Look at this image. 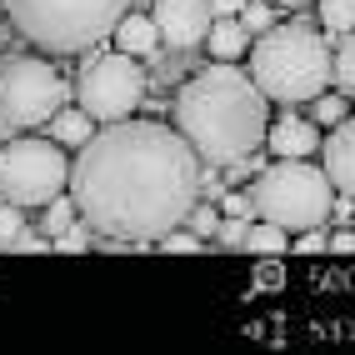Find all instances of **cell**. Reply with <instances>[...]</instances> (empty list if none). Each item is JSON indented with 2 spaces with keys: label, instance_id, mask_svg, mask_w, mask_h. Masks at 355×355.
<instances>
[{
  "label": "cell",
  "instance_id": "1",
  "mask_svg": "<svg viewBox=\"0 0 355 355\" xmlns=\"http://www.w3.org/2000/svg\"><path fill=\"white\" fill-rule=\"evenodd\" d=\"M205 160L160 121H110L70 160V196L101 235L160 245L200 200Z\"/></svg>",
  "mask_w": 355,
  "mask_h": 355
},
{
  "label": "cell",
  "instance_id": "2",
  "mask_svg": "<svg viewBox=\"0 0 355 355\" xmlns=\"http://www.w3.org/2000/svg\"><path fill=\"white\" fill-rule=\"evenodd\" d=\"M175 130L196 146L205 165L250 160L266 146L270 130V101L245 70H235V60H216L200 76H191L175 96Z\"/></svg>",
  "mask_w": 355,
  "mask_h": 355
},
{
  "label": "cell",
  "instance_id": "3",
  "mask_svg": "<svg viewBox=\"0 0 355 355\" xmlns=\"http://www.w3.org/2000/svg\"><path fill=\"white\" fill-rule=\"evenodd\" d=\"M250 80L266 90V101H275V105L315 101L320 90L336 80L330 35L325 31H311L305 20L260 31L255 45H250Z\"/></svg>",
  "mask_w": 355,
  "mask_h": 355
},
{
  "label": "cell",
  "instance_id": "4",
  "mask_svg": "<svg viewBox=\"0 0 355 355\" xmlns=\"http://www.w3.org/2000/svg\"><path fill=\"white\" fill-rule=\"evenodd\" d=\"M10 26L51 55H80L115 35L130 0H0Z\"/></svg>",
  "mask_w": 355,
  "mask_h": 355
},
{
  "label": "cell",
  "instance_id": "5",
  "mask_svg": "<svg viewBox=\"0 0 355 355\" xmlns=\"http://www.w3.org/2000/svg\"><path fill=\"white\" fill-rule=\"evenodd\" d=\"M255 216L275 220L286 230H311L330 220V205H336V185H330L325 165L311 160H275L260 171L255 180Z\"/></svg>",
  "mask_w": 355,
  "mask_h": 355
},
{
  "label": "cell",
  "instance_id": "6",
  "mask_svg": "<svg viewBox=\"0 0 355 355\" xmlns=\"http://www.w3.org/2000/svg\"><path fill=\"white\" fill-rule=\"evenodd\" d=\"M65 191H70V160L60 140H35V135L0 140V196L6 200H15L20 210H35Z\"/></svg>",
  "mask_w": 355,
  "mask_h": 355
},
{
  "label": "cell",
  "instance_id": "7",
  "mask_svg": "<svg viewBox=\"0 0 355 355\" xmlns=\"http://www.w3.org/2000/svg\"><path fill=\"white\" fill-rule=\"evenodd\" d=\"M146 90H150V70L140 65V55H130V51L90 55L80 65V76H76V101L96 115L101 125L130 121V115L146 105Z\"/></svg>",
  "mask_w": 355,
  "mask_h": 355
},
{
  "label": "cell",
  "instance_id": "8",
  "mask_svg": "<svg viewBox=\"0 0 355 355\" xmlns=\"http://www.w3.org/2000/svg\"><path fill=\"white\" fill-rule=\"evenodd\" d=\"M65 101H70V85L51 60H40V55L0 60V115H6L10 130L45 125L55 110H65Z\"/></svg>",
  "mask_w": 355,
  "mask_h": 355
},
{
  "label": "cell",
  "instance_id": "9",
  "mask_svg": "<svg viewBox=\"0 0 355 355\" xmlns=\"http://www.w3.org/2000/svg\"><path fill=\"white\" fill-rule=\"evenodd\" d=\"M150 15H155V26H160V45H171L175 55L205 45L210 26H216V10H210V0H155Z\"/></svg>",
  "mask_w": 355,
  "mask_h": 355
},
{
  "label": "cell",
  "instance_id": "10",
  "mask_svg": "<svg viewBox=\"0 0 355 355\" xmlns=\"http://www.w3.org/2000/svg\"><path fill=\"white\" fill-rule=\"evenodd\" d=\"M266 150L275 160H311L320 150V125L315 121H300V115H280L266 130Z\"/></svg>",
  "mask_w": 355,
  "mask_h": 355
},
{
  "label": "cell",
  "instance_id": "11",
  "mask_svg": "<svg viewBox=\"0 0 355 355\" xmlns=\"http://www.w3.org/2000/svg\"><path fill=\"white\" fill-rule=\"evenodd\" d=\"M320 165H325V175H330V185L336 191H345V196H355V115H345V121L330 130V140L320 146Z\"/></svg>",
  "mask_w": 355,
  "mask_h": 355
},
{
  "label": "cell",
  "instance_id": "12",
  "mask_svg": "<svg viewBox=\"0 0 355 355\" xmlns=\"http://www.w3.org/2000/svg\"><path fill=\"white\" fill-rule=\"evenodd\" d=\"M110 40H115V51H130V55H140V60H150V55L160 51V26H155V15L125 10Z\"/></svg>",
  "mask_w": 355,
  "mask_h": 355
},
{
  "label": "cell",
  "instance_id": "13",
  "mask_svg": "<svg viewBox=\"0 0 355 355\" xmlns=\"http://www.w3.org/2000/svg\"><path fill=\"white\" fill-rule=\"evenodd\" d=\"M45 125H51V140H60L65 150H80V146H90V135H96L101 121H96V115H90L85 105H76V110L65 105V110H55Z\"/></svg>",
  "mask_w": 355,
  "mask_h": 355
},
{
  "label": "cell",
  "instance_id": "14",
  "mask_svg": "<svg viewBox=\"0 0 355 355\" xmlns=\"http://www.w3.org/2000/svg\"><path fill=\"white\" fill-rule=\"evenodd\" d=\"M205 45H210V55H216V60H241L250 51V31L241 26V15H216Z\"/></svg>",
  "mask_w": 355,
  "mask_h": 355
},
{
  "label": "cell",
  "instance_id": "15",
  "mask_svg": "<svg viewBox=\"0 0 355 355\" xmlns=\"http://www.w3.org/2000/svg\"><path fill=\"white\" fill-rule=\"evenodd\" d=\"M245 250H250V255H280V250H291V230L255 216V220H250V235H245Z\"/></svg>",
  "mask_w": 355,
  "mask_h": 355
},
{
  "label": "cell",
  "instance_id": "16",
  "mask_svg": "<svg viewBox=\"0 0 355 355\" xmlns=\"http://www.w3.org/2000/svg\"><path fill=\"white\" fill-rule=\"evenodd\" d=\"M315 6H320V31H330V40L355 31V0H315Z\"/></svg>",
  "mask_w": 355,
  "mask_h": 355
},
{
  "label": "cell",
  "instance_id": "17",
  "mask_svg": "<svg viewBox=\"0 0 355 355\" xmlns=\"http://www.w3.org/2000/svg\"><path fill=\"white\" fill-rule=\"evenodd\" d=\"M345 115H350V101H345V96H330V90H320V96L311 101V121L325 125V130H336Z\"/></svg>",
  "mask_w": 355,
  "mask_h": 355
},
{
  "label": "cell",
  "instance_id": "18",
  "mask_svg": "<svg viewBox=\"0 0 355 355\" xmlns=\"http://www.w3.org/2000/svg\"><path fill=\"white\" fill-rule=\"evenodd\" d=\"M90 245H96V225H90L85 216L70 225V230L55 235V250H65V255H80V250H90Z\"/></svg>",
  "mask_w": 355,
  "mask_h": 355
},
{
  "label": "cell",
  "instance_id": "19",
  "mask_svg": "<svg viewBox=\"0 0 355 355\" xmlns=\"http://www.w3.org/2000/svg\"><path fill=\"white\" fill-rule=\"evenodd\" d=\"M336 85L345 96H355V31L340 35V51H336Z\"/></svg>",
  "mask_w": 355,
  "mask_h": 355
},
{
  "label": "cell",
  "instance_id": "20",
  "mask_svg": "<svg viewBox=\"0 0 355 355\" xmlns=\"http://www.w3.org/2000/svg\"><path fill=\"white\" fill-rule=\"evenodd\" d=\"M275 10H280V6H270V0H245V6H241V26H245L250 35H260V31L275 26Z\"/></svg>",
  "mask_w": 355,
  "mask_h": 355
},
{
  "label": "cell",
  "instance_id": "21",
  "mask_svg": "<svg viewBox=\"0 0 355 355\" xmlns=\"http://www.w3.org/2000/svg\"><path fill=\"white\" fill-rule=\"evenodd\" d=\"M220 220H225V216H220V205H216V200H196V210L185 216V225H191L196 235H205V241L220 230Z\"/></svg>",
  "mask_w": 355,
  "mask_h": 355
},
{
  "label": "cell",
  "instance_id": "22",
  "mask_svg": "<svg viewBox=\"0 0 355 355\" xmlns=\"http://www.w3.org/2000/svg\"><path fill=\"white\" fill-rule=\"evenodd\" d=\"M26 230V216H20V205L0 196V250H10L15 245V235Z\"/></svg>",
  "mask_w": 355,
  "mask_h": 355
},
{
  "label": "cell",
  "instance_id": "23",
  "mask_svg": "<svg viewBox=\"0 0 355 355\" xmlns=\"http://www.w3.org/2000/svg\"><path fill=\"white\" fill-rule=\"evenodd\" d=\"M245 235H250V216H225L220 230H216V241L225 250H245Z\"/></svg>",
  "mask_w": 355,
  "mask_h": 355
},
{
  "label": "cell",
  "instance_id": "24",
  "mask_svg": "<svg viewBox=\"0 0 355 355\" xmlns=\"http://www.w3.org/2000/svg\"><path fill=\"white\" fill-rule=\"evenodd\" d=\"M160 250H175V255H196V250H205V235H196V230H171V235H165V241H160Z\"/></svg>",
  "mask_w": 355,
  "mask_h": 355
},
{
  "label": "cell",
  "instance_id": "25",
  "mask_svg": "<svg viewBox=\"0 0 355 355\" xmlns=\"http://www.w3.org/2000/svg\"><path fill=\"white\" fill-rule=\"evenodd\" d=\"M216 205H220V216H255V196L230 191V185H225V196H220Z\"/></svg>",
  "mask_w": 355,
  "mask_h": 355
},
{
  "label": "cell",
  "instance_id": "26",
  "mask_svg": "<svg viewBox=\"0 0 355 355\" xmlns=\"http://www.w3.org/2000/svg\"><path fill=\"white\" fill-rule=\"evenodd\" d=\"M295 250H300V255H325V250H330V235H320V225H311V230H300Z\"/></svg>",
  "mask_w": 355,
  "mask_h": 355
},
{
  "label": "cell",
  "instance_id": "27",
  "mask_svg": "<svg viewBox=\"0 0 355 355\" xmlns=\"http://www.w3.org/2000/svg\"><path fill=\"white\" fill-rule=\"evenodd\" d=\"M51 245H55L51 235H31V230H20L10 250H20V255H35V250H51Z\"/></svg>",
  "mask_w": 355,
  "mask_h": 355
},
{
  "label": "cell",
  "instance_id": "28",
  "mask_svg": "<svg viewBox=\"0 0 355 355\" xmlns=\"http://www.w3.org/2000/svg\"><path fill=\"white\" fill-rule=\"evenodd\" d=\"M330 250H336V255H355V225L340 230V235H330Z\"/></svg>",
  "mask_w": 355,
  "mask_h": 355
},
{
  "label": "cell",
  "instance_id": "29",
  "mask_svg": "<svg viewBox=\"0 0 355 355\" xmlns=\"http://www.w3.org/2000/svg\"><path fill=\"white\" fill-rule=\"evenodd\" d=\"M241 6H245V0H210V10H216V15H241Z\"/></svg>",
  "mask_w": 355,
  "mask_h": 355
},
{
  "label": "cell",
  "instance_id": "30",
  "mask_svg": "<svg viewBox=\"0 0 355 355\" xmlns=\"http://www.w3.org/2000/svg\"><path fill=\"white\" fill-rule=\"evenodd\" d=\"M270 6H286V10H300V6H311V0H270Z\"/></svg>",
  "mask_w": 355,
  "mask_h": 355
},
{
  "label": "cell",
  "instance_id": "31",
  "mask_svg": "<svg viewBox=\"0 0 355 355\" xmlns=\"http://www.w3.org/2000/svg\"><path fill=\"white\" fill-rule=\"evenodd\" d=\"M0 31H6V10H0Z\"/></svg>",
  "mask_w": 355,
  "mask_h": 355
},
{
  "label": "cell",
  "instance_id": "32",
  "mask_svg": "<svg viewBox=\"0 0 355 355\" xmlns=\"http://www.w3.org/2000/svg\"><path fill=\"white\" fill-rule=\"evenodd\" d=\"M350 225H355V220H350Z\"/></svg>",
  "mask_w": 355,
  "mask_h": 355
}]
</instances>
